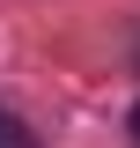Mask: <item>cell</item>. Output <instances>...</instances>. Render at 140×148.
Listing matches in <instances>:
<instances>
[{"label": "cell", "instance_id": "cell-1", "mask_svg": "<svg viewBox=\"0 0 140 148\" xmlns=\"http://www.w3.org/2000/svg\"><path fill=\"white\" fill-rule=\"evenodd\" d=\"M0 148H37V133L15 126V119H0Z\"/></svg>", "mask_w": 140, "mask_h": 148}, {"label": "cell", "instance_id": "cell-2", "mask_svg": "<svg viewBox=\"0 0 140 148\" xmlns=\"http://www.w3.org/2000/svg\"><path fill=\"white\" fill-rule=\"evenodd\" d=\"M125 126H133V141H140V104H133V119H125Z\"/></svg>", "mask_w": 140, "mask_h": 148}]
</instances>
